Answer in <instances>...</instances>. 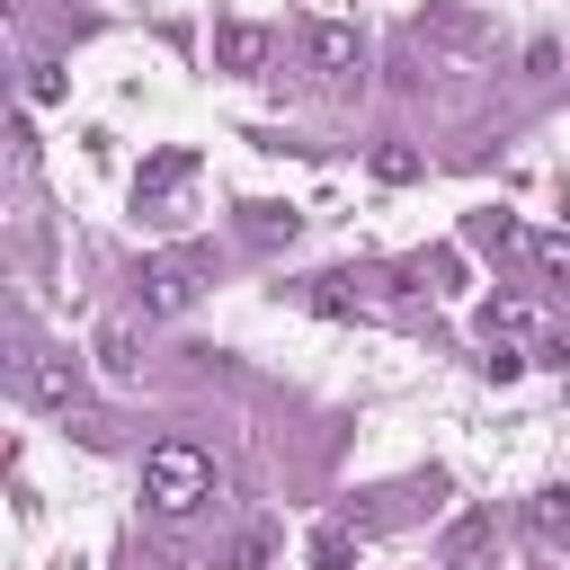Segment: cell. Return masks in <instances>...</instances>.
Instances as JSON below:
<instances>
[{"instance_id":"obj_8","label":"cell","mask_w":570,"mask_h":570,"mask_svg":"<svg viewBox=\"0 0 570 570\" xmlns=\"http://www.w3.org/2000/svg\"><path fill=\"white\" fill-rule=\"evenodd\" d=\"M214 62H223V71H258V62H267V27H249V18L214 27Z\"/></svg>"},{"instance_id":"obj_10","label":"cell","mask_w":570,"mask_h":570,"mask_svg":"<svg viewBox=\"0 0 570 570\" xmlns=\"http://www.w3.org/2000/svg\"><path fill=\"white\" fill-rule=\"evenodd\" d=\"M98 365H107L116 383H134V374H142V356H134V321H107V330H98Z\"/></svg>"},{"instance_id":"obj_12","label":"cell","mask_w":570,"mask_h":570,"mask_svg":"<svg viewBox=\"0 0 570 570\" xmlns=\"http://www.w3.org/2000/svg\"><path fill=\"white\" fill-rule=\"evenodd\" d=\"M267 552H276V534H267V525H240V534L223 543V570H267Z\"/></svg>"},{"instance_id":"obj_14","label":"cell","mask_w":570,"mask_h":570,"mask_svg":"<svg viewBox=\"0 0 570 570\" xmlns=\"http://www.w3.org/2000/svg\"><path fill=\"white\" fill-rule=\"evenodd\" d=\"M419 169H428V160H419L410 142H383V151H374V178H392V187H410Z\"/></svg>"},{"instance_id":"obj_5","label":"cell","mask_w":570,"mask_h":570,"mask_svg":"<svg viewBox=\"0 0 570 570\" xmlns=\"http://www.w3.org/2000/svg\"><path fill=\"white\" fill-rule=\"evenodd\" d=\"M187 178H196V151H151V160H142V178H134V205H142V214H160Z\"/></svg>"},{"instance_id":"obj_16","label":"cell","mask_w":570,"mask_h":570,"mask_svg":"<svg viewBox=\"0 0 570 570\" xmlns=\"http://www.w3.org/2000/svg\"><path fill=\"white\" fill-rule=\"evenodd\" d=\"M27 98L53 107V98H62V62H27Z\"/></svg>"},{"instance_id":"obj_7","label":"cell","mask_w":570,"mask_h":570,"mask_svg":"<svg viewBox=\"0 0 570 570\" xmlns=\"http://www.w3.org/2000/svg\"><path fill=\"white\" fill-rule=\"evenodd\" d=\"M294 232H303V214H294V205H267V196H249V205H240V240H249V249H276V240H294Z\"/></svg>"},{"instance_id":"obj_13","label":"cell","mask_w":570,"mask_h":570,"mask_svg":"<svg viewBox=\"0 0 570 570\" xmlns=\"http://www.w3.org/2000/svg\"><path fill=\"white\" fill-rule=\"evenodd\" d=\"M312 570H356V534L347 525H321L312 534Z\"/></svg>"},{"instance_id":"obj_6","label":"cell","mask_w":570,"mask_h":570,"mask_svg":"<svg viewBox=\"0 0 570 570\" xmlns=\"http://www.w3.org/2000/svg\"><path fill=\"white\" fill-rule=\"evenodd\" d=\"M490 534H499V517H490V508H472V517H454V525H445V543H436V561H445V570H481V552H490Z\"/></svg>"},{"instance_id":"obj_11","label":"cell","mask_w":570,"mask_h":570,"mask_svg":"<svg viewBox=\"0 0 570 570\" xmlns=\"http://www.w3.org/2000/svg\"><path fill=\"white\" fill-rule=\"evenodd\" d=\"M463 240H472V249H499V258H508V249H517V223H508L499 205H481V214L463 223Z\"/></svg>"},{"instance_id":"obj_1","label":"cell","mask_w":570,"mask_h":570,"mask_svg":"<svg viewBox=\"0 0 570 570\" xmlns=\"http://www.w3.org/2000/svg\"><path fill=\"white\" fill-rule=\"evenodd\" d=\"M142 499H151L160 517L205 508V499H214V454H205V445H187V436H160V445L142 454Z\"/></svg>"},{"instance_id":"obj_2","label":"cell","mask_w":570,"mask_h":570,"mask_svg":"<svg viewBox=\"0 0 570 570\" xmlns=\"http://www.w3.org/2000/svg\"><path fill=\"white\" fill-rule=\"evenodd\" d=\"M205 276H214L205 249H151V258L134 267V294H142V312H187V303L205 294Z\"/></svg>"},{"instance_id":"obj_9","label":"cell","mask_w":570,"mask_h":570,"mask_svg":"<svg viewBox=\"0 0 570 570\" xmlns=\"http://www.w3.org/2000/svg\"><path fill=\"white\" fill-rule=\"evenodd\" d=\"M525 525H534L543 552H570V490H534L525 499Z\"/></svg>"},{"instance_id":"obj_3","label":"cell","mask_w":570,"mask_h":570,"mask_svg":"<svg viewBox=\"0 0 570 570\" xmlns=\"http://www.w3.org/2000/svg\"><path fill=\"white\" fill-rule=\"evenodd\" d=\"M18 401H36V410H62V419H71V401H80V365H71V356H53V347H27V356H18Z\"/></svg>"},{"instance_id":"obj_15","label":"cell","mask_w":570,"mask_h":570,"mask_svg":"<svg viewBox=\"0 0 570 570\" xmlns=\"http://www.w3.org/2000/svg\"><path fill=\"white\" fill-rule=\"evenodd\" d=\"M312 312H330V321H347V312H356V294H347V276H312Z\"/></svg>"},{"instance_id":"obj_4","label":"cell","mask_w":570,"mask_h":570,"mask_svg":"<svg viewBox=\"0 0 570 570\" xmlns=\"http://www.w3.org/2000/svg\"><path fill=\"white\" fill-rule=\"evenodd\" d=\"M303 53H312V71H321V80H347V71H365V36H356L347 18H321V27H303Z\"/></svg>"},{"instance_id":"obj_17","label":"cell","mask_w":570,"mask_h":570,"mask_svg":"<svg viewBox=\"0 0 570 570\" xmlns=\"http://www.w3.org/2000/svg\"><path fill=\"white\" fill-rule=\"evenodd\" d=\"M534 258H543V276H552V285H570V232H552Z\"/></svg>"}]
</instances>
